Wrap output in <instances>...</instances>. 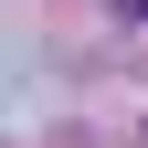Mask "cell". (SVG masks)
I'll list each match as a JSON object with an SVG mask.
<instances>
[{
    "instance_id": "cell-1",
    "label": "cell",
    "mask_w": 148,
    "mask_h": 148,
    "mask_svg": "<svg viewBox=\"0 0 148 148\" xmlns=\"http://www.w3.org/2000/svg\"><path fill=\"white\" fill-rule=\"evenodd\" d=\"M116 11H138V21H148V0H116Z\"/></svg>"
}]
</instances>
